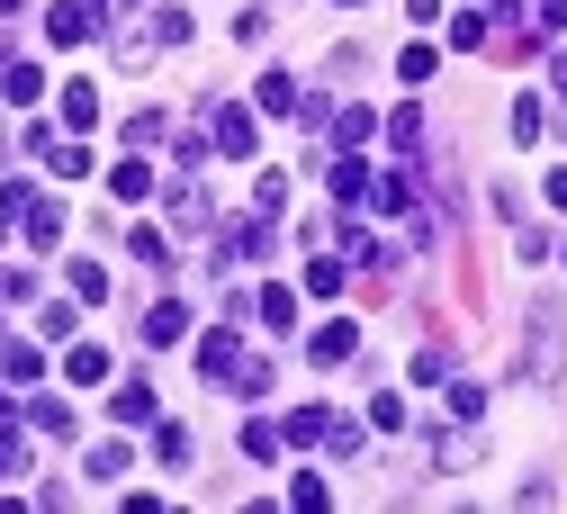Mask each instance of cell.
Listing matches in <instances>:
<instances>
[{
  "label": "cell",
  "mask_w": 567,
  "mask_h": 514,
  "mask_svg": "<svg viewBox=\"0 0 567 514\" xmlns=\"http://www.w3.org/2000/svg\"><path fill=\"white\" fill-rule=\"evenodd\" d=\"M433 461H442V470H468V461H477V433H442Z\"/></svg>",
  "instance_id": "obj_19"
},
{
  "label": "cell",
  "mask_w": 567,
  "mask_h": 514,
  "mask_svg": "<svg viewBox=\"0 0 567 514\" xmlns=\"http://www.w3.org/2000/svg\"><path fill=\"white\" fill-rule=\"evenodd\" d=\"M181 335H189V307H181V298H163V307L145 316V343H181Z\"/></svg>",
  "instance_id": "obj_7"
},
{
  "label": "cell",
  "mask_w": 567,
  "mask_h": 514,
  "mask_svg": "<svg viewBox=\"0 0 567 514\" xmlns=\"http://www.w3.org/2000/svg\"><path fill=\"white\" fill-rule=\"evenodd\" d=\"M370 126H379L370 109H342V117H333V145H370Z\"/></svg>",
  "instance_id": "obj_23"
},
{
  "label": "cell",
  "mask_w": 567,
  "mask_h": 514,
  "mask_svg": "<svg viewBox=\"0 0 567 514\" xmlns=\"http://www.w3.org/2000/svg\"><path fill=\"white\" fill-rule=\"evenodd\" d=\"M324 424H333V415H324V407H298V415H289V424H279V442H324Z\"/></svg>",
  "instance_id": "obj_14"
},
{
  "label": "cell",
  "mask_w": 567,
  "mask_h": 514,
  "mask_svg": "<svg viewBox=\"0 0 567 514\" xmlns=\"http://www.w3.org/2000/svg\"><path fill=\"white\" fill-rule=\"evenodd\" d=\"M207 145L217 154H252V117L244 109H207Z\"/></svg>",
  "instance_id": "obj_3"
},
{
  "label": "cell",
  "mask_w": 567,
  "mask_h": 514,
  "mask_svg": "<svg viewBox=\"0 0 567 514\" xmlns=\"http://www.w3.org/2000/svg\"><path fill=\"white\" fill-rule=\"evenodd\" d=\"M244 452H252V461H279L289 442H279V424H270V415H252V424H244Z\"/></svg>",
  "instance_id": "obj_11"
},
{
  "label": "cell",
  "mask_w": 567,
  "mask_h": 514,
  "mask_svg": "<svg viewBox=\"0 0 567 514\" xmlns=\"http://www.w3.org/2000/svg\"><path fill=\"white\" fill-rule=\"evenodd\" d=\"M109 415L117 424H154V379H126V389L109 398Z\"/></svg>",
  "instance_id": "obj_4"
},
{
  "label": "cell",
  "mask_w": 567,
  "mask_h": 514,
  "mask_svg": "<svg viewBox=\"0 0 567 514\" xmlns=\"http://www.w3.org/2000/svg\"><path fill=\"white\" fill-rule=\"evenodd\" d=\"M37 433H73V407H63V398H37Z\"/></svg>",
  "instance_id": "obj_27"
},
{
  "label": "cell",
  "mask_w": 567,
  "mask_h": 514,
  "mask_svg": "<svg viewBox=\"0 0 567 514\" xmlns=\"http://www.w3.org/2000/svg\"><path fill=\"white\" fill-rule=\"evenodd\" d=\"M154 452H163V470H189V433H181V424H163V433H154Z\"/></svg>",
  "instance_id": "obj_24"
},
{
  "label": "cell",
  "mask_w": 567,
  "mask_h": 514,
  "mask_svg": "<svg viewBox=\"0 0 567 514\" xmlns=\"http://www.w3.org/2000/svg\"><path fill=\"white\" fill-rule=\"evenodd\" d=\"M307 352H316V361L333 370V361H351V352H361V326H324V335H316Z\"/></svg>",
  "instance_id": "obj_8"
},
{
  "label": "cell",
  "mask_w": 567,
  "mask_h": 514,
  "mask_svg": "<svg viewBox=\"0 0 567 514\" xmlns=\"http://www.w3.org/2000/svg\"><path fill=\"white\" fill-rule=\"evenodd\" d=\"M298 100H307V91H298V82H289V73H261V109H270V117H289V109H298Z\"/></svg>",
  "instance_id": "obj_13"
},
{
  "label": "cell",
  "mask_w": 567,
  "mask_h": 514,
  "mask_svg": "<svg viewBox=\"0 0 567 514\" xmlns=\"http://www.w3.org/2000/svg\"><path fill=\"white\" fill-rule=\"evenodd\" d=\"M0 63H10V37H0Z\"/></svg>",
  "instance_id": "obj_31"
},
{
  "label": "cell",
  "mask_w": 567,
  "mask_h": 514,
  "mask_svg": "<svg viewBox=\"0 0 567 514\" xmlns=\"http://www.w3.org/2000/svg\"><path fill=\"white\" fill-rule=\"evenodd\" d=\"M540 126H549L540 100H514V145H540Z\"/></svg>",
  "instance_id": "obj_25"
},
{
  "label": "cell",
  "mask_w": 567,
  "mask_h": 514,
  "mask_svg": "<svg viewBox=\"0 0 567 514\" xmlns=\"http://www.w3.org/2000/svg\"><path fill=\"white\" fill-rule=\"evenodd\" d=\"M145 28H154V37H145V45H189V19H181V10H172V0H163V10H154V19H145Z\"/></svg>",
  "instance_id": "obj_16"
},
{
  "label": "cell",
  "mask_w": 567,
  "mask_h": 514,
  "mask_svg": "<svg viewBox=\"0 0 567 514\" xmlns=\"http://www.w3.org/2000/svg\"><path fill=\"white\" fill-rule=\"evenodd\" d=\"M63 280H73V298H109V271L100 263H63Z\"/></svg>",
  "instance_id": "obj_22"
},
{
  "label": "cell",
  "mask_w": 567,
  "mask_h": 514,
  "mask_svg": "<svg viewBox=\"0 0 567 514\" xmlns=\"http://www.w3.org/2000/svg\"><path fill=\"white\" fill-rule=\"evenodd\" d=\"M28 298V271H0V307H19Z\"/></svg>",
  "instance_id": "obj_28"
},
{
  "label": "cell",
  "mask_w": 567,
  "mask_h": 514,
  "mask_svg": "<svg viewBox=\"0 0 567 514\" xmlns=\"http://www.w3.org/2000/svg\"><path fill=\"white\" fill-rule=\"evenodd\" d=\"M549 82H558V91H567V54H549Z\"/></svg>",
  "instance_id": "obj_29"
},
{
  "label": "cell",
  "mask_w": 567,
  "mask_h": 514,
  "mask_svg": "<svg viewBox=\"0 0 567 514\" xmlns=\"http://www.w3.org/2000/svg\"><path fill=\"white\" fill-rule=\"evenodd\" d=\"M0 379H10V389H28V379H37V343H0Z\"/></svg>",
  "instance_id": "obj_12"
},
{
  "label": "cell",
  "mask_w": 567,
  "mask_h": 514,
  "mask_svg": "<svg viewBox=\"0 0 567 514\" xmlns=\"http://www.w3.org/2000/svg\"><path fill=\"white\" fill-rule=\"evenodd\" d=\"M19 10H28V0H0V19H19Z\"/></svg>",
  "instance_id": "obj_30"
},
{
  "label": "cell",
  "mask_w": 567,
  "mask_h": 514,
  "mask_svg": "<svg viewBox=\"0 0 567 514\" xmlns=\"http://www.w3.org/2000/svg\"><path fill=\"white\" fill-rule=\"evenodd\" d=\"M63 379H82V389L109 379V352H100V343H73V352H63Z\"/></svg>",
  "instance_id": "obj_10"
},
{
  "label": "cell",
  "mask_w": 567,
  "mask_h": 514,
  "mask_svg": "<svg viewBox=\"0 0 567 514\" xmlns=\"http://www.w3.org/2000/svg\"><path fill=\"white\" fill-rule=\"evenodd\" d=\"M172 217H181V226H207V199H198V181H172Z\"/></svg>",
  "instance_id": "obj_20"
},
{
  "label": "cell",
  "mask_w": 567,
  "mask_h": 514,
  "mask_svg": "<svg viewBox=\"0 0 567 514\" xmlns=\"http://www.w3.org/2000/svg\"><path fill=\"white\" fill-rule=\"evenodd\" d=\"M45 37H54V45H91V37H100V19L82 10V0H54V10H45Z\"/></svg>",
  "instance_id": "obj_2"
},
{
  "label": "cell",
  "mask_w": 567,
  "mask_h": 514,
  "mask_svg": "<svg viewBox=\"0 0 567 514\" xmlns=\"http://www.w3.org/2000/svg\"><path fill=\"white\" fill-rule=\"evenodd\" d=\"M261 326L289 335V326H298V298H289V289H261Z\"/></svg>",
  "instance_id": "obj_15"
},
{
  "label": "cell",
  "mask_w": 567,
  "mask_h": 514,
  "mask_svg": "<svg viewBox=\"0 0 567 514\" xmlns=\"http://www.w3.org/2000/svg\"><path fill=\"white\" fill-rule=\"evenodd\" d=\"M91 117H100V91H91V82H63V126H73V136H82Z\"/></svg>",
  "instance_id": "obj_9"
},
{
  "label": "cell",
  "mask_w": 567,
  "mask_h": 514,
  "mask_svg": "<svg viewBox=\"0 0 567 514\" xmlns=\"http://www.w3.org/2000/svg\"><path fill=\"white\" fill-rule=\"evenodd\" d=\"M198 370H207V379H235V389H244V370H252V361H244V343H235V326H217V335L198 343Z\"/></svg>",
  "instance_id": "obj_1"
},
{
  "label": "cell",
  "mask_w": 567,
  "mask_h": 514,
  "mask_svg": "<svg viewBox=\"0 0 567 514\" xmlns=\"http://www.w3.org/2000/svg\"><path fill=\"white\" fill-rule=\"evenodd\" d=\"M388 136H396V154H423V117H414V109H396V126H388Z\"/></svg>",
  "instance_id": "obj_26"
},
{
  "label": "cell",
  "mask_w": 567,
  "mask_h": 514,
  "mask_svg": "<svg viewBox=\"0 0 567 514\" xmlns=\"http://www.w3.org/2000/svg\"><path fill=\"white\" fill-rule=\"evenodd\" d=\"M307 289H316V298L342 289V253H316V263H307Z\"/></svg>",
  "instance_id": "obj_21"
},
{
  "label": "cell",
  "mask_w": 567,
  "mask_h": 514,
  "mask_svg": "<svg viewBox=\"0 0 567 514\" xmlns=\"http://www.w3.org/2000/svg\"><path fill=\"white\" fill-rule=\"evenodd\" d=\"M126 253H135V263H154V271H172V244H163L154 226H135V235H126Z\"/></svg>",
  "instance_id": "obj_17"
},
{
  "label": "cell",
  "mask_w": 567,
  "mask_h": 514,
  "mask_svg": "<svg viewBox=\"0 0 567 514\" xmlns=\"http://www.w3.org/2000/svg\"><path fill=\"white\" fill-rule=\"evenodd\" d=\"M558 253H567V244H558Z\"/></svg>",
  "instance_id": "obj_32"
},
{
  "label": "cell",
  "mask_w": 567,
  "mask_h": 514,
  "mask_svg": "<svg viewBox=\"0 0 567 514\" xmlns=\"http://www.w3.org/2000/svg\"><path fill=\"white\" fill-rule=\"evenodd\" d=\"M109 189H117V199H154V163H145V154H126V163L109 172Z\"/></svg>",
  "instance_id": "obj_5"
},
{
  "label": "cell",
  "mask_w": 567,
  "mask_h": 514,
  "mask_svg": "<svg viewBox=\"0 0 567 514\" xmlns=\"http://www.w3.org/2000/svg\"><path fill=\"white\" fill-rule=\"evenodd\" d=\"M28 244H37V253L63 244V208H54V199H28Z\"/></svg>",
  "instance_id": "obj_6"
},
{
  "label": "cell",
  "mask_w": 567,
  "mask_h": 514,
  "mask_svg": "<svg viewBox=\"0 0 567 514\" xmlns=\"http://www.w3.org/2000/svg\"><path fill=\"white\" fill-rule=\"evenodd\" d=\"M0 91H10V100H19V109H28V100H37V91H45V73H37V63H10V73H0Z\"/></svg>",
  "instance_id": "obj_18"
}]
</instances>
